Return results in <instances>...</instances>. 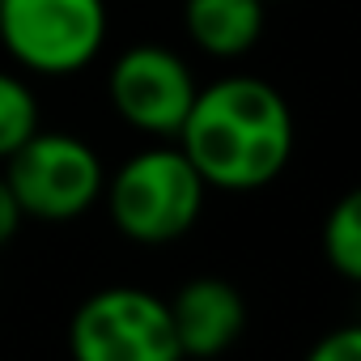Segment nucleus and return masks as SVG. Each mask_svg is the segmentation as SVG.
<instances>
[{
    "label": "nucleus",
    "mask_w": 361,
    "mask_h": 361,
    "mask_svg": "<svg viewBox=\"0 0 361 361\" xmlns=\"http://www.w3.org/2000/svg\"><path fill=\"white\" fill-rule=\"evenodd\" d=\"M102 192L119 234L145 247H161L183 238L200 221L209 188L183 149H145L106 178Z\"/></svg>",
    "instance_id": "obj_2"
},
{
    "label": "nucleus",
    "mask_w": 361,
    "mask_h": 361,
    "mask_svg": "<svg viewBox=\"0 0 361 361\" xmlns=\"http://www.w3.org/2000/svg\"><path fill=\"white\" fill-rule=\"evenodd\" d=\"M18 226H22V209H18V200H13V192L5 183V174H0V247L13 243Z\"/></svg>",
    "instance_id": "obj_12"
},
{
    "label": "nucleus",
    "mask_w": 361,
    "mask_h": 361,
    "mask_svg": "<svg viewBox=\"0 0 361 361\" xmlns=\"http://www.w3.org/2000/svg\"><path fill=\"white\" fill-rule=\"evenodd\" d=\"M0 43L39 77H73L106 43V0H0Z\"/></svg>",
    "instance_id": "obj_3"
},
{
    "label": "nucleus",
    "mask_w": 361,
    "mask_h": 361,
    "mask_svg": "<svg viewBox=\"0 0 361 361\" xmlns=\"http://www.w3.org/2000/svg\"><path fill=\"white\" fill-rule=\"evenodd\" d=\"M196 90L200 85L188 60L157 43L128 47L111 64V81H106V94L119 119H128L136 132H149V136H178Z\"/></svg>",
    "instance_id": "obj_6"
},
{
    "label": "nucleus",
    "mask_w": 361,
    "mask_h": 361,
    "mask_svg": "<svg viewBox=\"0 0 361 361\" xmlns=\"http://www.w3.org/2000/svg\"><path fill=\"white\" fill-rule=\"evenodd\" d=\"M323 255L344 281L361 276V196L357 192L340 196V204L327 213V221H323Z\"/></svg>",
    "instance_id": "obj_9"
},
{
    "label": "nucleus",
    "mask_w": 361,
    "mask_h": 361,
    "mask_svg": "<svg viewBox=\"0 0 361 361\" xmlns=\"http://www.w3.org/2000/svg\"><path fill=\"white\" fill-rule=\"evenodd\" d=\"M166 310H170V327H174V340H178L183 361L188 357H196V361L221 357L226 348L238 344V336L247 327V302L221 276L188 281L166 302Z\"/></svg>",
    "instance_id": "obj_7"
},
{
    "label": "nucleus",
    "mask_w": 361,
    "mask_h": 361,
    "mask_svg": "<svg viewBox=\"0 0 361 361\" xmlns=\"http://www.w3.org/2000/svg\"><path fill=\"white\" fill-rule=\"evenodd\" d=\"M178 149L188 153L204 188H268L293 157L289 102L259 77H221L196 90L192 111L178 128Z\"/></svg>",
    "instance_id": "obj_1"
},
{
    "label": "nucleus",
    "mask_w": 361,
    "mask_h": 361,
    "mask_svg": "<svg viewBox=\"0 0 361 361\" xmlns=\"http://www.w3.org/2000/svg\"><path fill=\"white\" fill-rule=\"evenodd\" d=\"M39 132V102L30 85L13 73H0V161Z\"/></svg>",
    "instance_id": "obj_10"
},
{
    "label": "nucleus",
    "mask_w": 361,
    "mask_h": 361,
    "mask_svg": "<svg viewBox=\"0 0 361 361\" xmlns=\"http://www.w3.org/2000/svg\"><path fill=\"white\" fill-rule=\"evenodd\" d=\"M306 361H361V327H336L327 336L314 340V348L306 353Z\"/></svg>",
    "instance_id": "obj_11"
},
{
    "label": "nucleus",
    "mask_w": 361,
    "mask_h": 361,
    "mask_svg": "<svg viewBox=\"0 0 361 361\" xmlns=\"http://www.w3.org/2000/svg\"><path fill=\"white\" fill-rule=\"evenodd\" d=\"M5 183L22 217L73 221L102 196L106 174L85 140L68 132H35L5 157Z\"/></svg>",
    "instance_id": "obj_4"
},
{
    "label": "nucleus",
    "mask_w": 361,
    "mask_h": 361,
    "mask_svg": "<svg viewBox=\"0 0 361 361\" xmlns=\"http://www.w3.org/2000/svg\"><path fill=\"white\" fill-rule=\"evenodd\" d=\"M68 353L73 361H183L166 302L132 285L98 289L77 306Z\"/></svg>",
    "instance_id": "obj_5"
},
{
    "label": "nucleus",
    "mask_w": 361,
    "mask_h": 361,
    "mask_svg": "<svg viewBox=\"0 0 361 361\" xmlns=\"http://www.w3.org/2000/svg\"><path fill=\"white\" fill-rule=\"evenodd\" d=\"M183 26L204 56L238 60L264 35V0H188Z\"/></svg>",
    "instance_id": "obj_8"
},
{
    "label": "nucleus",
    "mask_w": 361,
    "mask_h": 361,
    "mask_svg": "<svg viewBox=\"0 0 361 361\" xmlns=\"http://www.w3.org/2000/svg\"><path fill=\"white\" fill-rule=\"evenodd\" d=\"M264 5H268V0H264Z\"/></svg>",
    "instance_id": "obj_13"
}]
</instances>
